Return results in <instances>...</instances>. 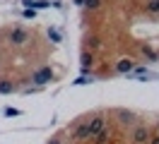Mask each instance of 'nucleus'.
<instances>
[{
    "mask_svg": "<svg viewBox=\"0 0 159 144\" xmlns=\"http://www.w3.org/2000/svg\"><path fill=\"white\" fill-rule=\"evenodd\" d=\"M149 137H152V132H149L147 125H135V127H133V132H130L133 144H147Z\"/></svg>",
    "mask_w": 159,
    "mask_h": 144,
    "instance_id": "f03ea898",
    "label": "nucleus"
},
{
    "mask_svg": "<svg viewBox=\"0 0 159 144\" xmlns=\"http://www.w3.org/2000/svg\"><path fill=\"white\" fill-rule=\"evenodd\" d=\"M12 91H15V86L10 79H0V94H12Z\"/></svg>",
    "mask_w": 159,
    "mask_h": 144,
    "instance_id": "6e6552de",
    "label": "nucleus"
},
{
    "mask_svg": "<svg viewBox=\"0 0 159 144\" xmlns=\"http://www.w3.org/2000/svg\"><path fill=\"white\" fill-rule=\"evenodd\" d=\"M145 7H147L149 15H159V0H147V5H145Z\"/></svg>",
    "mask_w": 159,
    "mask_h": 144,
    "instance_id": "9d476101",
    "label": "nucleus"
},
{
    "mask_svg": "<svg viewBox=\"0 0 159 144\" xmlns=\"http://www.w3.org/2000/svg\"><path fill=\"white\" fill-rule=\"evenodd\" d=\"M31 82H34V84H39V86H43V84L56 82V75H53V70H51V67H39V70H34V72H31Z\"/></svg>",
    "mask_w": 159,
    "mask_h": 144,
    "instance_id": "f257e3e1",
    "label": "nucleus"
},
{
    "mask_svg": "<svg viewBox=\"0 0 159 144\" xmlns=\"http://www.w3.org/2000/svg\"><path fill=\"white\" fill-rule=\"evenodd\" d=\"M70 139H72V142H84V139H89V120L80 123L77 127H75V132L70 134Z\"/></svg>",
    "mask_w": 159,
    "mask_h": 144,
    "instance_id": "20e7f679",
    "label": "nucleus"
},
{
    "mask_svg": "<svg viewBox=\"0 0 159 144\" xmlns=\"http://www.w3.org/2000/svg\"><path fill=\"white\" fill-rule=\"evenodd\" d=\"M89 82H94V79H92V77H87V75H82V77H77V79H75V82H72V84H77V86H82V84H89Z\"/></svg>",
    "mask_w": 159,
    "mask_h": 144,
    "instance_id": "4468645a",
    "label": "nucleus"
},
{
    "mask_svg": "<svg viewBox=\"0 0 159 144\" xmlns=\"http://www.w3.org/2000/svg\"><path fill=\"white\" fill-rule=\"evenodd\" d=\"M84 43H87V48H99L101 46L97 36H87V38H84Z\"/></svg>",
    "mask_w": 159,
    "mask_h": 144,
    "instance_id": "ddd939ff",
    "label": "nucleus"
},
{
    "mask_svg": "<svg viewBox=\"0 0 159 144\" xmlns=\"http://www.w3.org/2000/svg\"><path fill=\"white\" fill-rule=\"evenodd\" d=\"M133 67H135V63H133L130 58H123V60H118V63H116V72L128 75V72H133Z\"/></svg>",
    "mask_w": 159,
    "mask_h": 144,
    "instance_id": "423d86ee",
    "label": "nucleus"
},
{
    "mask_svg": "<svg viewBox=\"0 0 159 144\" xmlns=\"http://www.w3.org/2000/svg\"><path fill=\"white\" fill-rule=\"evenodd\" d=\"M5 115H7V118H12V115H20V111H17V108H7V111H5Z\"/></svg>",
    "mask_w": 159,
    "mask_h": 144,
    "instance_id": "6ab92c4d",
    "label": "nucleus"
},
{
    "mask_svg": "<svg viewBox=\"0 0 159 144\" xmlns=\"http://www.w3.org/2000/svg\"><path fill=\"white\" fill-rule=\"evenodd\" d=\"M118 118H120V123H133L135 115L130 113V111H118Z\"/></svg>",
    "mask_w": 159,
    "mask_h": 144,
    "instance_id": "9b49d317",
    "label": "nucleus"
},
{
    "mask_svg": "<svg viewBox=\"0 0 159 144\" xmlns=\"http://www.w3.org/2000/svg\"><path fill=\"white\" fill-rule=\"evenodd\" d=\"M101 5V0H84V7H89V10H97Z\"/></svg>",
    "mask_w": 159,
    "mask_h": 144,
    "instance_id": "2eb2a0df",
    "label": "nucleus"
},
{
    "mask_svg": "<svg viewBox=\"0 0 159 144\" xmlns=\"http://www.w3.org/2000/svg\"><path fill=\"white\" fill-rule=\"evenodd\" d=\"M29 2H31V0H24V5H29Z\"/></svg>",
    "mask_w": 159,
    "mask_h": 144,
    "instance_id": "4be33fe9",
    "label": "nucleus"
},
{
    "mask_svg": "<svg viewBox=\"0 0 159 144\" xmlns=\"http://www.w3.org/2000/svg\"><path fill=\"white\" fill-rule=\"evenodd\" d=\"M48 38L53 41V43H60V38H63V36H60L58 29H48Z\"/></svg>",
    "mask_w": 159,
    "mask_h": 144,
    "instance_id": "f8f14e48",
    "label": "nucleus"
},
{
    "mask_svg": "<svg viewBox=\"0 0 159 144\" xmlns=\"http://www.w3.org/2000/svg\"><path fill=\"white\" fill-rule=\"evenodd\" d=\"M104 127H106V118H104V115H94L89 120V139H94Z\"/></svg>",
    "mask_w": 159,
    "mask_h": 144,
    "instance_id": "39448f33",
    "label": "nucleus"
},
{
    "mask_svg": "<svg viewBox=\"0 0 159 144\" xmlns=\"http://www.w3.org/2000/svg\"><path fill=\"white\" fill-rule=\"evenodd\" d=\"M7 41L12 46H24V43H29V31H24L22 27H15V29H10Z\"/></svg>",
    "mask_w": 159,
    "mask_h": 144,
    "instance_id": "7ed1b4c3",
    "label": "nucleus"
},
{
    "mask_svg": "<svg viewBox=\"0 0 159 144\" xmlns=\"http://www.w3.org/2000/svg\"><path fill=\"white\" fill-rule=\"evenodd\" d=\"M142 53H145L149 60H154V58H157V55H154V50H152V48H147V46H142Z\"/></svg>",
    "mask_w": 159,
    "mask_h": 144,
    "instance_id": "dca6fc26",
    "label": "nucleus"
},
{
    "mask_svg": "<svg viewBox=\"0 0 159 144\" xmlns=\"http://www.w3.org/2000/svg\"><path fill=\"white\" fill-rule=\"evenodd\" d=\"M24 17H27V19H34V17H36V12H34V10H24Z\"/></svg>",
    "mask_w": 159,
    "mask_h": 144,
    "instance_id": "a211bd4d",
    "label": "nucleus"
},
{
    "mask_svg": "<svg viewBox=\"0 0 159 144\" xmlns=\"http://www.w3.org/2000/svg\"><path fill=\"white\" fill-rule=\"evenodd\" d=\"M147 144H159V134H157V137H149V142Z\"/></svg>",
    "mask_w": 159,
    "mask_h": 144,
    "instance_id": "412c9836",
    "label": "nucleus"
},
{
    "mask_svg": "<svg viewBox=\"0 0 159 144\" xmlns=\"http://www.w3.org/2000/svg\"><path fill=\"white\" fill-rule=\"evenodd\" d=\"M46 144H63V137H53V139H48Z\"/></svg>",
    "mask_w": 159,
    "mask_h": 144,
    "instance_id": "aec40b11",
    "label": "nucleus"
},
{
    "mask_svg": "<svg viewBox=\"0 0 159 144\" xmlns=\"http://www.w3.org/2000/svg\"><path fill=\"white\" fill-rule=\"evenodd\" d=\"M106 142H109V130L104 127V130H101V132L94 137V144H106Z\"/></svg>",
    "mask_w": 159,
    "mask_h": 144,
    "instance_id": "1a4fd4ad",
    "label": "nucleus"
},
{
    "mask_svg": "<svg viewBox=\"0 0 159 144\" xmlns=\"http://www.w3.org/2000/svg\"><path fill=\"white\" fill-rule=\"evenodd\" d=\"M92 63H94V55L84 50V53H82V58H80V65H82V70H89V67H92Z\"/></svg>",
    "mask_w": 159,
    "mask_h": 144,
    "instance_id": "0eeeda50",
    "label": "nucleus"
},
{
    "mask_svg": "<svg viewBox=\"0 0 159 144\" xmlns=\"http://www.w3.org/2000/svg\"><path fill=\"white\" fill-rule=\"evenodd\" d=\"M34 7H51V2L48 0H39V2H31Z\"/></svg>",
    "mask_w": 159,
    "mask_h": 144,
    "instance_id": "f3484780",
    "label": "nucleus"
}]
</instances>
